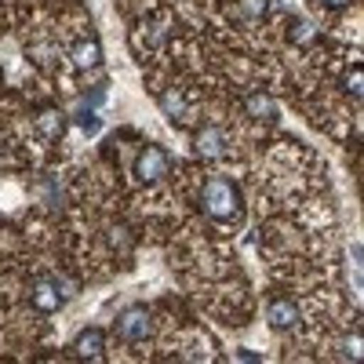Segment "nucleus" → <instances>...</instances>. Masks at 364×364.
Returning <instances> with one entry per match:
<instances>
[{
  "label": "nucleus",
  "instance_id": "obj_1",
  "mask_svg": "<svg viewBox=\"0 0 364 364\" xmlns=\"http://www.w3.org/2000/svg\"><path fill=\"white\" fill-rule=\"evenodd\" d=\"M200 208L208 219H215L223 226H240L245 219V204H240V190L233 186L230 178L223 175H211L200 190Z\"/></svg>",
  "mask_w": 364,
  "mask_h": 364
},
{
  "label": "nucleus",
  "instance_id": "obj_2",
  "mask_svg": "<svg viewBox=\"0 0 364 364\" xmlns=\"http://www.w3.org/2000/svg\"><path fill=\"white\" fill-rule=\"evenodd\" d=\"M117 336L124 339V343H139V339H146L149 336V310L146 306H128V310H120V317H117Z\"/></svg>",
  "mask_w": 364,
  "mask_h": 364
},
{
  "label": "nucleus",
  "instance_id": "obj_3",
  "mask_svg": "<svg viewBox=\"0 0 364 364\" xmlns=\"http://www.w3.org/2000/svg\"><path fill=\"white\" fill-rule=\"evenodd\" d=\"M70 295L63 291V284H58V277H44L33 284V291H29V302L41 310V314H55V310H63V302Z\"/></svg>",
  "mask_w": 364,
  "mask_h": 364
},
{
  "label": "nucleus",
  "instance_id": "obj_4",
  "mask_svg": "<svg viewBox=\"0 0 364 364\" xmlns=\"http://www.w3.org/2000/svg\"><path fill=\"white\" fill-rule=\"evenodd\" d=\"M168 171V154L161 146H142V154H139V161H135V175L142 178V182H154V178H161Z\"/></svg>",
  "mask_w": 364,
  "mask_h": 364
},
{
  "label": "nucleus",
  "instance_id": "obj_5",
  "mask_svg": "<svg viewBox=\"0 0 364 364\" xmlns=\"http://www.w3.org/2000/svg\"><path fill=\"white\" fill-rule=\"evenodd\" d=\"M226 132L223 128H200L197 139H193V149L200 157H226Z\"/></svg>",
  "mask_w": 364,
  "mask_h": 364
},
{
  "label": "nucleus",
  "instance_id": "obj_6",
  "mask_svg": "<svg viewBox=\"0 0 364 364\" xmlns=\"http://www.w3.org/2000/svg\"><path fill=\"white\" fill-rule=\"evenodd\" d=\"M266 317H269V324L277 328V331H288V328L299 324V306H295L291 299H273L269 310H266Z\"/></svg>",
  "mask_w": 364,
  "mask_h": 364
},
{
  "label": "nucleus",
  "instance_id": "obj_7",
  "mask_svg": "<svg viewBox=\"0 0 364 364\" xmlns=\"http://www.w3.org/2000/svg\"><path fill=\"white\" fill-rule=\"evenodd\" d=\"M102 346H106L102 331H99V328H84L80 336H77V343H73V353L84 357V360H99V357H102Z\"/></svg>",
  "mask_w": 364,
  "mask_h": 364
},
{
  "label": "nucleus",
  "instance_id": "obj_8",
  "mask_svg": "<svg viewBox=\"0 0 364 364\" xmlns=\"http://www.w3.org/2000/svg\"><path fill=\"white\" fill-rule=\"evenodd\" d=\"M37 132H41L48 142L63 139V132H66V117L58 113V109H44V113L37 117Z\"/></svg>",
  "mask_w": 364,
  "mask_h": 364
},
{
  "label": "nucleus",
  "instance_id": "obj_9",
  "mask_svg": "<svg viewBox=\"0 0 364 364\" xmlns=\"http://www.w3.org/2000/svg\"><path fill=\"white\" fill-rule=\"evenodd\" d=\"M70 58H73V66H80V70L99 66V58H102L99 41H77V44H73V51H70Z\"/></svg>",
  "mask_w": 364,
  "mask_h": 364
},
{
  "label": "nucleus",
  "instance_id": "obj_10",
  "mask_svg": "<svg viewBox=\"0 0 364 364\" xmlns=\"http://www.w3.org/2000/svg\"><path fill=\"white\" fill-rule=\"evenodd\" d=\"M245 109L255 120H277V102H273L269 95H262V91H252V95L245 99Z\"/></svg>",
  "mask_w": 364,
  "mask_h": 364
},
{
  "label": "nucleus",
  "instance_id": "obj_11",
  "mask_svg": "<svg viewBox=\"0 0 364 364\" xmlns=\"http://www.w3.org/2000/svg\"><path fill=\"white\" fill-rule=\"evenodd\" d=\"M161 109H164V117L171 120V124H175V120H178V124L186 120V102H182L178 91H164V95H161Z\"/></svg>",
  "mask_w": 364,
  "mask_h": 364
},
{
  "label": "nucleus",
  "instance_id": "obj_12",
  "mask_svg": "<svg viewBox=\"0 0 364 364\" xmlns=\"http://www.w3.org/2000/svg\"><path fill=\"white\" fill-rule=\"evenodd\" d=\"M266 8H269V0H240L237 15H240V18H262Z\"/></svg>",
  "mask_w": 364,
  "mask_h": 364
},
{
  "label": "nucleus",
  "instance_id": "obj_13",
  "mask_svg": "<svg viewBox=\"0 0 364 364\" xmlns=\"http://www.w3.org/2000/svg\"><path fill=\"white\" fill-rule=\"evenodd\" d=\"M77 124H80L84 132H99V117H95V109H91L87 102L77 109Z\"/></svg>",
  "mask_w": 364,
  "mask_h": 364
},
{
  "label": "nucleus",
  "instance_id": "obj_14",
  "mask_svg": "<svg viewBox=\"0 0 364 364\" xmlns=\"http://www.w3.org/2000/svg\"><path fill=\"white\" fill-rule=\"evenodd\" d=\"M288 29H291V37H295V41H310V37H314L306 18H291V22H288Z\"/></svg>",
  "mask_w": 364,
  "mask_h": 364
},
{
  "label": "nucleus",
  "instance_id": "obj_15",
  "mask_svg": "<svg viewBox=\"0 0 364 364\" xmlns=\"http://www.w3.org/2000/svg\"><path fill=\"white\" fill-rule=\"evenodd\" d=\"M360 80H364V77H360V70H353V73H350V80H346V87L353 91V99H360Z\"/></svg>",
  "mask_w": 364,
  "mask_h": 364
},
{
  "label": "nucleus",
  "instance_id": "obj_16",
  "mask_svg": "<svg viewBox=\"0 0 364 364\" xmlns=\"http://www.w3.org/2000/svg\"><path fill=\"white\" fill-rule=\"evenodd\" d=\"M317 4H324V8H346L350 0H317Z\"/></svg>",
  "mask_w": 364,
  "mask_h": 364
}]
</instances>
